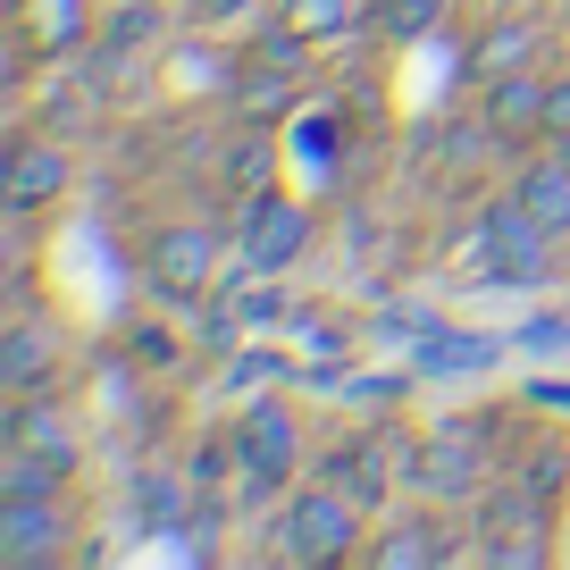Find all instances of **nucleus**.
I'll return each instance as SVG.
<instances>
[{
    "mask_svg": "<svg viewBox=\"0 0 570 570\" xmlns=\"http://www.w3.org/2000/svg\"><path fill=\"white\" fill-rule=\"evenodd\" d=\"M361 512H370V503H361L353 487L311 479V487H294V495H285L277 537H285V553H294V562H344V553L361 546Z\"/></svg>",
    "mask_w": 570,
    "mask_h": 570,
    "instance_id": "f257e3e1",
    "label": "nucleus"
},
{
    "mask_svg": "<svg viewBox=\"0 0 570 570\" xmlns=\"http://www.w3.org/2000/svg\"><path fill=\"white\" fill-rule=\"evenodd\" d=\"M235 462H244L252 495H277L294 470H303V420H294V403H252L244 420H235Z\"/></svg>",
    "mask_w": 570,
    "mask_h": 570,
    "instance_id": "f03ea898",
    "label": "nucleus"
},
{
    "mask_svg": "<svg viewBox=\"0 0 570 570\" xmlns=\"http://www.w3.org/2000/svg\"><path fill=\"white\" fill-rule=\"evenodd\" d=\"M311 235H320V218H311L294 194H252L244 227H235V252H244L252 277H285V268L311 252Z\"/></svg>",
    "mask_w": 570,
    "mask_h": 570,
    "instance_id": "7ed1b4c3",
    "label": "nucleus"
},
{
    "mask_svg": "<svg viewBox=\"0 0 570 570\" xmlns=\"http://www.w3.org/2000/svg\"><path fill=\"white\" fill-rule=\"evenodd\" d=\"M218 268H227V244H218L210 227H160L151 252H142V277L160 285L168 303H202L218 285Z\"/></svg>",
    "mask_w": 570,
    "mask_h": 570,
    "instance_id": "20e7f679",
    "label": "nucleus"
},
{
    "mask_svg": "<svg viewBox=\"0 0 570 570\" xmlns=\"http://www.w3.org/2000/svg\"><path fill=\"white\" fill-rule=\"evenodd\" d=\"M479 235H487V261H495L503 285H546L553 277V244H562V235H553L546 218H529L520 202H495V210L479 218Z\"/></svg>",
    "mask_w": 570,
    "mask_h": 570,
    "instance_id": "39448f33",
    "label": "nucleus"
},
{
    "mask_svg": "<svg viewBox=\"0 0 570 570\" xmlns=\"http://www.w3.org/2000/svg\"><path fill=\"white\" fill-rule=\"evenodd\" d=\"M68 553V495H0V562Z\"/></svg>",
    "mask_w": 570,
    "mask_h": 570,
    "instance_id": "423d86ee",
    "label": "nucleus"
},
{
    "mask_svg": "<svg viewBox=\"0 0 570 570\" xmlns=\"http://www.w3.org/2000/svg\"><path fill=\"white\" fill-rule=\"evenodd\" d=\"M68 185H76V160L59 142H18L9 151V210H51Z\"/></svg>",
    "mask_w": 570,
    "mask_h": 570,
    "instance_id": "0eeeda50",
    "label": "nucleus"
},
{
    "mask_svg": "<svg viewBox=\"0 0 570 570\" xmlns=\"http://www.w3.org/2000/svg\"><path fill=\"white\" fill-rule=\"evenodd\" d=\"M9 445H35V453H51V462H68V470H76V453H85L68 403H59V394H35V386L9 403Z\"/></svg>",
    "mask_w": 570,
    "mask_h": 570,
    "instance_id": "6e6552de",
    "label": "nucleus"
},
{
    "mask_svg": "<svg viewBox=\"0 0 570 570\" xmlns=\"http://www.w3.org/2000/svg\"><path fill=\"white\" fill-rule=\"evenodd\" d=\"M546 76L537 68H512V76H495V85H487V126H495V135H546Z\"/></svg>",
    "mask_w": 570,
    "mask_h": 570,
    "instance_id": "1a4fd4ad",
    "label": "nucleus"
},
{
    "mask_svg": "<svg viewBox=\"0 0 570 570\" xmlns=\"http://www.w3.org/2000/svg\"><path fill=\"white\" fill-rule=\"evenodd\" d=\"M537 59V18H503V26H487L479 42H470V76H512V68H529Z\"/></svg>",
    "mask_w": 570,
    "mask_h": 570,
    "instance_id": "9d476101",
    "label": "nucleus"
},
{
    "mask_svg": "<svg viewBox=\"0 0 570 570\" xmlns=\"http://www.w3.org/2000/svg\"><path fill=\"white\" fill-rule=\"evenodd\" d=\"M512 202H520L529 218H546L553 235H570V168H562V160H537L529 177L512 185Z\"/></svg>",
    "mask_w": 570,
    "mask_h": 570,
    "instance_id": "9b49d317",
    "label": "nucleus"
},
{
    "mask_svg": "<svg viewBox=\"0 0 570 570\" xmlns=\"http://www.w3.org/2000/svg\"><path fill=\"white\" fill-rule=\"evenodd\" d=\"M59 487H68V462H51V453H35V445L0 453V495H59Z\"/></svg>",
    "mask_w": 570,
    "mask_h": 570,
    "instance_id": "f8f14e48",
    "label": "nucleus"
},
{
    "mask_svg": "<svg viewBox=\"0 0 570 570\" xmlns=\"http://www.w3.org/2000/svg\"><path fill=\"white\" fill-rule=\"evenodd\" d=\"M420 479L436 487V495H462V487L479 479V436H470V428H445V436H436V462H428Z\"/></svg>",
    "mask_w": 570,
    "mask_h": 570,
    "instance_id": "ddd939ff",
    "label": "nucleus"
},
{
    "mask_svg": "<svg viewBox=\"0 0 570 570\" xmlns=\"http://www.w3.org/2000/svg\"><path fill=\"white\" fill-rule=\"evenodd\" d=\"M353 18H361V0H285V26L303 42H336V35H353Z\"/></svg>",
    "mask_w": 570,
    "mask_h": 570,
    "instance_id": "4468645a",
    "label": "nucleus"
},
{
    "mask_svg": "<svg viewBox=\"0 0 570 570\" xmlns=\"http://www.w3.org/2000/svg\"><path fill=\"white\" fill-rule=\"evenodd\" d=\"M42 370H51V336H42V327H18V336L0 344V386L9 394H26Z\"/></svg>",
    "mask_w": 570,
    "mask_h": 570,
    "instance_id": "2eb2a0df",
    "label": "nucleus"
},
{
    "mask_svg": "<svg viewBox=\"0 0 570 570\" xmlns=\"http://www.w3.org/2000/svg\"><path fill=\"white\" fill-rule=\"evenodd\" d=\"M436 18H445V0H377V35L394 42H420Z\"/></svg>",
    "mask_w": 570,
    "mask_h": 570,
    "instance_id": "dca6fc26",
    "label": "nucleus"
},
{
    "mask_svg": "<svg viewBox=\"0 0 570 570\" xmlns=\"http://www.w3.org/2000/svg\"><path fill=\"white\" fill-rule=\"evenodd\" d=\"M386 470H394V462H370V453H336V462H327V479L353 487V495L377 512V503H386Z\"/></svg>",
    "mask_w": 570,
    "mask_h": 570,
    "instance_id": "f3484780",
    "label": "nucleus"
},
{
    "mask_svg": "<svg viewBox=\"0 0 570 570\" xmlns=\"http://www.w3.org/2000/svg\"><path fill=\"white\" fill-rule=\"evenodd\" d=\"M436 553H445V546L428 537V520H411V537H377L370 562H377V570H403V562H436Z\"/></svg>",
    "mask_w": 570,
    "mask_h": 570,
    "instance_id": "a211bd4d",
    "label": "nucleus"
},
{
    "mask_svg": "<svg viewBox=\"0 0 570 570\" xmlns=\"http://www.w3.org/2000/svg\"><path fill=\"white\" fill-rule=\"evenodd\" d=\"M294 101V68H277V59H261V68L244 76V109H285Z\"/></svg>",
    "mask_w": 570,
    "mask_h": 570,
    "instance_id": "6ab92c4d",
    "label": "nucleus"
},
{
    "mask_svg": "<svg viewBox=\"0 0 570 570\" xmlns=\"http://www.w3.org/2000/svg\"><path fill=\"white\" fill-rule=\"evenodd\" d=\"M487 361H495L487 336H436L428 344V370H487Z\"/></svg>",
    "mask_w": 570,
    "mask_h": 570,
    "instance_id": "aec40b11",
    "label": "nucleus"
},
{
    "mask_svg": "<svg viewBox=\"0 0 570 570\" xmlns=\"http://www.w3.org/2000/svg\"><path fill=\"white\" fill-rule=\"evenodd\" d=\"M227 311H235V320H252V327H277V320H285V294L261 277V285H244V294H235Z\"/></svg>",
    "mask_w": 570,
    "mask_h": 570,
    "instance_id": "412c9836",
    "label": "nucleus"
},
{
    "mask_svg": "<svg viewBox=\"0 0 570 570\" xmlns=\"http://www.w3.org/2000/svg\"><path fill=\"white\" fill-rule=\"evenodd\" d=\"M151 9H160V0H135V9H118V18H109V42H142V35H151Z\"/></svg>",
    "mask_w": 570,
    "mask_h": 570,
    "instance_id": "4be33fe9",
    "label": "nucleus"
},
{
    "mask_svg": "<svg viewBox=\"0 0 570 570\" xmlns=\"http://www.w3.org/2000/svg\"><path fill=\"white\" fill-rule=\"evenodd\" d=\"M135 503H142L151 520H177V487H168V479H142V487H135Z\"/></svg>",
    "mask_w": 570,
    "mask_h": 570,
    "instance_id": "5701e85b",
    "label": "nucleus"
},
{
    "mask_svg": "<svg viewBox=\"0 0 570 570\" xmlns=\"http://www.w3.org/2000/svg\"><path fill=\"white\" fill-rule=\"evenodd\" d=\"M227 462H235V445H202L194 453V487H218V479H227Z\"/></svg>",
    "mask_w": 570,
    "mask_h": 570,
    "instance_id": "b1692460",
    "label": "nucleus"
},
{
    "mask_svg": "<svg viewBox=\"0 0 570 570\" xmlns=\"http://www.w3.org/2000/svg\"><path fill=\"white\" fill-rule=\"evenodd\" d=\"M520 344H529V353H553V344H570V320H529Z\"/></svg>",
    "mask_w": 570,
    "mask_h": 570,
    "instance_id": "393cba45",
    "label": "nucleus"
},
{
    "mask_svg": "<svg viewBox=\"0 0 570 570\" xmlns=\"http://www.w3.org/2000/svg\"><path fill=\"white\" fill-rule=\"evenodd\" d=\"M546 135H570V76L546 92Z\"/></svg>",
    "mask_w": 570,
    "mask_h": 570,
    "instance_id": "a878e982",
    "label": "nucleus"
},
{
    "mask_svg": "<svg viewBox=\"0 0 570 570\" xmlns=\"http://www.w3.org/2000/svg\"><path fill=\"white\" fill-rule=\"evenodd\" d=\"M537 394V403H553V411H570V386H553V377H546V386H529Z\"/></svg>",
    "mask_w": 570,
    "mask_h": 570,
    "instance_id": "bb28decb",
    "label": "nucleus"
},
{
    "mask_svg": "<svg viewBox=\"0 0 570 570\" xmlns=\"http://www.w3.org/2000/svg\"><path fill=\"white\" fill-rule=\"evenodd\" d=\"M235 9H252V0H202V18H210V26H218V18H235Z\"/></svg>",
    "mask_w": 570,
    "mask_h": 570,
    "instance_id": "cd10ccee",
    "label": "nucleus"
},
{
    "mask_svg": "<svg viewBox=\"0 0 570 570\" xmlns=\"http://www.w3.org/2000/svg\"><path fill=\"white\" fill-rule=\"evenodd\" d=\"M160 9H168V0H160Z\"/></svg>",
    "mask_w": 570,
    "mask_h": 570,
    "instance_id": "c85d7f7f",
    "label": "nucleus"
}]
</instances>
